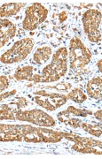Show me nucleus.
I'll return each instance as SVG.
<instances>
[{"label":"nucleus","mask_w":102,"mask_h":159,"mask_svg":"<svg viewBox=\"0 0 102 159\" xmlns=\"http://www.w3.org/2000/svg\"><path fill=\"white\" fill-rule=\"evenodd\" d=\"M33 67L31 66H23L15 71L14 78L17 80H29L33 79Z\"/></svg>","instance_id":"nucleus-14"},{"label":"nucleus","mask_w":102,"mask_h":159,"mask_svg":"<svg viewBox=\"0 0 102 159\" xmlns=\"http://www.w3.org/2000/svg\"><path fill=\"white\" fill-rule=\"evenodd\" d=\"M81 127L87 133L91 134V135H94L96 137H100L102 135V131L100 126L98 125H92V124H90V123H87V122H85L83 123Z\"/></svg>","instance_id":"nucleus-17"},{"label":"nucleus","mask_w":102,"mask_h":159,"mask_svg":"<svg viewBox=\"0 0 102 159\" xmlns=\"http://www.w3.org/2000/svg\"><path fill=\"white\" fill-rule=\"evenodd\" d=\"M13 101L16 102V104L18 105V107L20 108V110L27 105V100L25 98H23V97H19L17 99L13 100Z\"/></svg>","instance_id":"nucleus-21"},{"label":"nucleus","mask_w":102,"mask_h":159,"mask_svg":"<svg viewBox=\"0 0 102 159\" xmlns=\"http://www.w3.org/2000/svg\"><path fill=\"white\" fill-rule=\"evenodd\" d=\"M25 6L24 3H8L4 4L0 9V15L1 17H9L17 14L23 6Z\"/></svg>","instance_id":"nucleus-11"},{"label":"nucleus","mask_w":102,"mask_h":159,"mask_svg":"<svg viewBox=\"0 0 102 159\" xmlns=\"http://www.w3.org/2000/svg\"><path fill=\"white\" fill-rule=\"evenodd\" d=\"M15 117L18 120L31 122L40 126L51 127L55 125V120L53 118L40 110H31L24 111L19 110L15 114Z\"/></svg>","instance_id":"nucleus-7"},{"label":"nucleus","mask_w":102,"mask_h":159,"mask_svg":"<svg viewBox=\"0 0 102 159\" xmlns=\"http://www.w3.org/2000/svg\"><path fill=\"white\" fill-rule=\"evenodd\" d=\"M36 96L35 97V102L41 107L45 108L47 111H55L60 108L61 105L65 104L68 100L67 96L58 93H46V91H38L35 93Z\"/></svg>","instance_id":"nucleus-8"},{"label":"nucleus","mask_w":102,"mask_h":159,"mask_svg":"<svg viewBox=\"0 0 102 159\" xmlns=\"http://www.w3.org/2000/svg\"><path fill=\"white\" fill-rule=\"evenodd\" d=\"M86 91L89 97L99 101H102V79L93 78L91 79L86 87Z\"/></svg>","instance_id":"nucleus-10"},{"label":"nucleus","mask_w":102,"mask_h":159,"mask_svg":"<svg viewBox=\"0 0 102 159\" xmlns=\"http://www.w3.org/2000/svg\"><path fill=\"white\" fill-rule=\"evenodd\" d=\"M8 87H9V80H8V78L4 76V75H1V77H0V90H1V92L6 90Z\"/></svg>","instance_id":"nucleus-20"},{"label":"nucleus","mask_w":102,"mask_h":159,"mask_svg":"<svg viewBox=\"0 0 102 159\" xmlns=\"http://www.w3.org/2000/svg\"><path fill=\"white\" fill-rule=\"evenodd\" d=\"M94 116H95V118H96L97 119L102 121V110H99L98 111H96V112L94 113Z\"/></svg>","instance_id":"nucleus-25"},{"label":"nucleus","mask_w":102,"mask_h":159,"mask_svg":"<svg viewBox=\"0 0 102 159\" xmlns=\"http://www.w3.org/2000/svg\"><path fill=\"white\" fill-rule=\"evenodd\" d=\"M97 66H98V68H99V70H100V71L102 73V59L99 60V62H98V64H97Z\"/></svg>","instance_id":"nucleus-26"},{"label":"nucleus","mask_w":102,"mask_h":159,"mask_svg":"<svg viewBox=\"0 0 102 159\" xmlns=\"http://www.w3.org/2000/svg\"><path fill=\"white\" fill-rule=\"evenodd\" d=\"M100 128H101V131H102V125H100Z\"/></svg>","instance_id":"nucleus-27"},{"label":"nucleus","mask_w":102,"mask_h":159,"mask_svg":"<svg viewBox=\"0 0 102 159\" xmlns=\"http://www.w3.org/2000/svg\"><path fill=\"white\" fill-rule=\"evenodd\" d=\"M72 149H74L77 152H81V153H91L96 154V155H101L102 154V151H99L94 147H91V146L86 145V144H83L80 142H75L72 146Z\"/></svg>","instance_id":"nucleus-15"},{"label":"nucleus","mask_w":102,"mask_h":159,"mask_svg":"<svg viewBox=\"0 0 102 159\" xmlns=\"http://www.w3.org/2000/svg\"><path fill=\"white\" fill-rule=\"evenodd\" d=\"M68 57L71 70L80 74H83V69L91 61V54L79 38L74 37L70 41Z\"/></svg>","instance_id":"nucleus-3"},{"label":"nucleus","mask_w":102,"mask_h":159,"mask_svg":"<svg viewBox=\"0 0 102 159\" xmlns=\"http://www.w3.org/2000/svg\"><path fill=\"white\" fill-rule=\"evenodd\" d=\"M48 10L39 3H35L28 6L25 11V18L22 23L25 30H35L41 23L46 20Z\"/></svg>","instance_id":"nucleus-6"},{"label":"nucleus","mask_w":102,"mask_h":159,"mask_svg":"<svg viewBox=\"0 0 102 159\" xmlns=\"http://www.w3.org/2000/svg\"><path fill=\"white\" fill-rule=\"evenodd\" d=\"M1 133L20 134L23 140L31 143H56L62 140L63 133L49 129H41L33 127L31 125H1Z\"/></svg>","instance_id":"nucleus-1"},{"label":"nucleus","mask_w":102,"mask_h":159,"mask_svg":"<svg viewBox=\"0 0 102 159\" xmlns=\"http://www.w3.org/2000/svg\"><path fill=\"white\" fill-rule=\"evenodd\" d=\"M19 110L20 108L18 107L16 102L13 100L10 104L1 105V120H5V119L14 120V119H16L15 114Z\"/></svg>","instance_id":"nucleus-12"},{"label":"nucleus","mask_w":102,"mask_h":159,"mask_svg":"<svg viewBox=\"0 0 102 159\" xmlns=\"http://www.w3.org/2000/svg\"><path fill=\"white\" fill-rule=\"evenodd\" d=\"M16 93V90H12L10 92H6V93H2L1 94V97H0V99H1V101L3 100V99H5L6 97H11V96H13L14 94Z\"/></svg>","instance_id":"nucleus-23"},{"label":"nucleus","mask_w":102,"mask_h":159,"mask_svg":"<svg viewBox=\"0 0 102 159\" xmlns=\"http://www.w3.org/2000/svg\"><path fill=\"white\" fill-rule=\"evenodd\" d=\"M67 97L68 100L74 101L75 102H77V103H82L87 99V97L85 96V94H84L83 90H81L78 88L70 91L67 95Z\"/></svg>","instance_id":"nucleus-16"},{"label":"nucleus","mask_w":102,"mask_h":159,"mask_svg":"<svg viewBox=\"0 0 102 159\" xmlns=\"http://www.w3.org/2000/svg\"><path fill=\"white\" fill-rule=\"evenodd\" d=\"M34 47V41L31 38H24L16 42L11 49L6 51L1 56V62L12 64L24 60L31 52Z\"/></svg>","instance_id":"nucleus-4"},{"label":"nucleus","mask_w":102,"mask_h":159,"mask_svg":"<svg viewBox=\"0 0 102 159\" xmlns=\"http://www.w3.org/2000/svg\"><path fill=\"white\" fill-rule=\"evenodd\" d=\"M53 89H57L59 90H62V91H68V89H71V85L69 83H61L59 85L53 87Z\"/></svg>","instance_id":"nucleus-22"},{"label":"nucleus","mask_w":102,"mask_h":159,"mask_svg":"<svg viewBox=\"0 0 102 159\" xmlns=\"http://www.w3.org/2000/svg\"><path fill=\"white\" fill-rule=\"evenodd\" d=\"M51 54H52V51L50 47H48V46L42 47V48H39L36 51V52L34 53V56H33V60L36 64L43 65L46 61L49 60Z\"/></svg>","instance_id":"nucleus-13"},{"label":"nucleus","mask_w":102,"mask_h":159,"mask_svg":"<svg viewBox=\"0 0 102 159\" xmlns=\"http://www.w3.org/2000/svg\"><path fill=\"white\" fill-rule=\"evenodd\" d=\"M69 113L71 115H74V116H81V117H85L87 116L88 114H91V111H87L85 109H78L75 108V107H73V106H69L68 109H67Z\"/></svg>","instance_id":"nucleus-18"},{"label":"nucleus","mask_w":102,"mask_h":159,"mask_svg":"<svg viewBox=\"0 0 102 159\" xmlns=\"http://www.w3.org/2000/svg\"><path fill=\"white\" fill-rule=\"evenodd\" d=\"M67 48L62 47L58 49L52 55L51 64L43 69L41 74H34L32 80L35 83L38 82H52L57 81L65 75L68 70L67 58H68Z\"/></svg>","instance_id":"nucleus-2"},{"label":"nucleus","mask_w":102,"mask_h":159,"mask_svg":"<svg viewBox=\"0 0 102 159\" xmlns=\"http://www.w3.org/2000/svg\"><path fill=\"white\" fill-rule=\"evenodd\" d=\"M65 124L70 125L71 127H73V128L75 129V128H79V127H81V125H82V124H83V122H82L81 120H79V119L71 118V119H68V121H67Z\"/></svg>","instance_id":"nucleus-19"},{"label":"nucleus","mask_w":102,"mask_h":159,"mask_svg":"<svg viewBox=\"0 0 102 159\" xmlns=\"http://www.w3.org/2000/svg\"><path fill=\"white\" fill-rule=\"evenodd\" d=\"M1 47L6 45V43L12 38H13L16 34L17 28L15 24L12 22L11 20L2 19L1 20Z\"/></svg>","instance_id":"nucleus-9"},{"label":"nucleus","mask_w":102,"mask_h":159,"mask_svg":"<svg viewBox=\"0 0 102 159\" xmlns=\"http://www.w3.org/2000/svg\"><path fill=\"white\" fill-rule=\"evenodd\" d=\"M102 20V13L97 9H89L84 13V29L88 39L92 43H98L101 39V32L99 27Z\"/></svg>","instance_id":"nucleus-5"},{"label":"nucleus","mask_w":102,"mask_h":159,"mask_svg":"<svg viewBox=\"0 0 102 159\" xmlns=\"http://www.w3.org/2000/svg\"><path fill=\"white\" fill-rule=\"evenodd\" d=\"M67 19H68V13L65 11H61V12L60 13V15H59V20H60V21H61V22H64Z\"/></svg>","instance_id":"nucleus-24"}]
</instances>
